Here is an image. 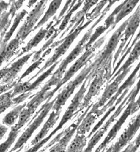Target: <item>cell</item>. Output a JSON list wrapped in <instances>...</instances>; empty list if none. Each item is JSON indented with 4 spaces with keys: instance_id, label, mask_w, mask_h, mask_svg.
<instances>
[{
    "instance_id": "obj_30",
    "label": "cell",
    "mask_w": 140,
    "mask_h": 152,
    "mask_svg": "<svg viewBox=\"0 0 140 152\" xmlns=\"http://www.w3.org/2000/svg\"><path fill=\"white\" fill-rule=\"evenodd\" d=\"M33 113L30 111V110L25 107L21 112L19 116V119H18L17 123L14 126L16 129L21 130V129L22 128L26 123L29 121Z\"/></svg>"
},
{
    "instance_id": "obj_31",
    "label": "cell",
    "mask_w": 140,
    "mask_h": 152,
    "mask_svg": "<svg viewBox=\"0 0 140 152\" xmlns=\"http://www.w3.org/2000/svg\"><path fill=\"white\" fill-rule=\"evenodd\" d=\"M13 18L12 14L9 11L3 12L0 17V34H1L4 31H7L9 25L11 23Z\"/></svg>"
},
{
    "instance_id": "obj_16",
    "label": "cell",
    "mask_w": 140,
    "mask_h": 152,
    "mask_svg": "<svg viewBox=\"0 0 140 152\" xmlns=\"http://www.w3.org/2000/svg\"><path fill=\"white\" fill-rule=\"evenodd\" d=\"M139 69H140V62L137 64L135 69L133 70L132 73L130 74V75L126 80V81L122 85H121V86L119 87V90H117V91L111 98V99L106 102V104H105V105L104 106H103L101 109H98L95 112L93 111V112L96 113L97 115H98V117H100L101 115H103V114L106 111V110H108L109 108L113 106L114 104V103L116 102V101L119 98V96L122 94V93L124 91V90H126L127 88H131L132 85L135 83V81L138 79L136 75L138 72L139 71Z\"/></svg>"
},
{
    "instance_id": "obj_35",
    "label": "cell",
    "mask_w": 140,
    "mask_h": 152,
    "mask_svg": "<svg viewBox=\"0 0 140 152\" xmlns=\"http://www.w3.org/2000/svg\"><path fill=\"white\" fill-rule=\"evenodd\" d=\"M78 0H67L66 3H65L64 7H63L62 10L61 11L60 14H59V16L58 17V20H61L62 18L63 17V16L64 15V14L66 13V12L68 10H70V9H71L74 6V4H75V3L77 2Z\"/></svg>"
},
{
    "instance_id": "obj_21",
    "label": "cell",
    "mask_w": 140,
    "mask_h": 152,
    "mask_svg": "<svg viewBox=\"0 0 140 152\" xmlns=\"http://www.w3.org/2000/svg\"><path fill=\"white\" fill-rule=\"evenodd\" d=\"M133 47H134L132 49V52H130V55L128 56V58H127V61L120 68H119V69L117 71L115 74L111 77L110 81H113L117 75L120 74L122 71L128 69L130 67H131V66H133V64L134 63V62L138 60L139 57L140 56V40H138L135 43Z\"/></svg>"
},
{
    "instance_id": "obj_15",
    "label": "cell",
    "mask_w": 140,
    "mask_h": 152,
    "mask_svg": "<svg viewBox=\"0 0 140 152\" xmlns=\"http://www.w3.org/2000/svg\"><path fill=\"white\" fill-rule=\"evenodd\" d=\"M134 102L135 101L128 102V104L127 106L126 109L122 113V115H121L120 118L116 121V124L113 126V128H112V129H111V131H109V132L108 133L104 140L102 142V143L96 149V151H104L110 142H111L115 139L118 132L120 131L121 128H122L128 117L130 115H132V110Z\"/></svg>"
},
{
    "instance_id": "obj_6",
    "label": "cell",
    "mask_w": 140,
    "mask_h": 152,
    "mask_svg": "<svg viewBox=\"0 0 140 152\" xmlns=\"http://www.w3.org/2000/svg\"><path fill=\"white\" fill-rule=\"evenodd\" d=\"M55 100L56 98L51 101H50V99L47 100L46 102L42 106L41 109L38 110L39 114L38 116L30 122L29 124L30 125L23 132L20 138L17 141L14 148L11 150V151L17 150L26 143V142L32 137L34 132L40 126L45 118L48 115L49 112L53 107Z\"/></svg>"
},
{
    "instance_id": "obj_43",
    "label": "cell",
    "mask_w": 140,
    "mask_h": 152,
    "mask_svg": "<svg viewBox=\"0 0 140 152\" xmlns=\"http://www.w3.org/2000/svg\"><path fill=\"white\" fill-rule=\"evenodd\" d=\"M8 71H9V68L7 67H6L0 70V80H2L5 77L8 72Z\"/></svg>"
},
{
    "instance_id": "obj_13",
    "label": "cell",
    "mask_w": 140,
    "mask_h": 152,
    "mask_svg": "<svg viewBox=\"0 0 140 152\" xmlns=\"http://www.w3.org/2000/svg\"><path fill=\"white\" fill-rule=\"evenodd\" d=\"M140 128V112L130 122L118 140L107 151H119L122 150L134 137Z\"/></svg>"
},
{
    "instance_id": "obj_8",
    "label": "cell",
    "mask_w": 140,
    "mask_h": 152,
    "mask_svg": "<svg viewBox=\"0 0 140 152\" xmlns=\"http://www.w3.org/2000/svg\"><path fill=\"white\" fill-rule=\"evenodd\" d=\"M92 70V66L91 64L86 66L75 79L70 82L67 86L65 87L62 92L56 97V100L52 107L54 110H62L63 106L65 105L67 100L71 97L79 85L82 83L83 82L86 80Z\"/></svg>"
},
{
    "instance_id": "obj_41",
    "label": "cell",
    "mask_w": 140,
    "mask_h": 152,
    "mask_svg": "<svg viewBox=\"0 0 140 152\" xmlns=\"http://www.w3.org/2000/svg\"><path fill=\"white\" fill-rule=\"evenodd\" d=\"M140 109V96L138 98V99L135 101L133 105L132 110V115H133L135 113H136L139 109Z\"/></svg>"
},
{
    "instance_id": "obj_39",
    "label": "cell",
    "mask_w": 140,
    "mask_h": 152,
    "mask_svg": "<svg viewBox=\"0 0 140 152\" xmlns=\"http://www.w3.org/2000/svg\"><path fill=\"white\" fill-rule=\"evenodd\" d=\"M30 94H31V92L23 93L21 94L19 96H17V98H13L14 105H17V104L23 102L24 100L27 99L28 97H29L30 96Z\"/></svg>"
},
{
    "instance_id": "obj_1",
    "label": "cell",
    "mask_w": 140,
    "mask_h": 152,
    "mask_svg": "<svg viewBox=\"0 0 140 152\" xmlns=\"http://www.w3.org/2000/svg\"><path fill=\"white\" fill-rule=\"evenodd\" d=\"M92 80V77L90 75V73L88 75V77L86 79V80L83 82L81 87L79 90V91L77 92V93L74 95L73 99H72L71 104L68 106L67 110L65 111L64 115L62 117V120H60L59 125L57 126L54 131H52L51 134L47 137L44 138L42 140H41L38 144H36L33 147L28 150V151H38L40 148H41L45 143H47L49 141V139H51V137L55 134L56 132H58L60 129H61L63 126L66 124V123L70 121L74 116L76 115L79 112L78 111V109L79 108L81 102L83 100L84 97V94L87 90V88L89 87V84L90 83V81Z\"/></svg>"
},
{
    "instance_id": "obj_42",
    "label": "cell",
    "mask_w": 140,
    "mask_h": 152,
    "mask_svg": "<svg viewBox=\"0 0 140 152\" xmlns=\"http://www.w3.org/2000/svg\"><path fill=\"white\" fill-rule=\"evenodd\" d=\"M8 130V128L3 125H0V140H1Z\"/></svg>"
},
{
    "instance_id": "obj_23",
    "label": "cell",
    "mask_w": 140,
    "mask_h": 152,
    "mask_svg": "<svg viewBox=\"0 0 140 152\" xmlns=\"http://www.w3.org/2000/svg\"><path fill=\"white\" fill-rule=\"evenodd\" d=\"M28 13L26 10H23L19 14H18L15 19H14V22L12 25V26L11 27L10 30L9 31L6 33V31H3L1 34V37H0V43L3 44H7L8 41L10 40L11 37H12V36L13 35L14 31H15V30L17 29V28L18 27V25H19L20 22L22 20V19L24 18V17L25 16V15H26V14Z\"/></svg>"
},
{
    "instance_id": "obj_44",
    "label": "cell",
    "mask_w": 140,
    "mask_h": 152,
    "mask_svg": "<svg viewBox=\"0 0 140 152\" xmlns=\"http://www.w3.org/2000/svg\"><path fill=\"white\" fill-rule=\"evenodd\" d=\"M38 0H30L29 2V4H28V7H32L37 1H38Z\"/></svg>"
},
{
    "instance_id": "obj_24",
    "label": "cell",
    "mask_w": 140,
    "mask_h": 152,
    "mask_svg": "<svg viewBox=\"0 0 140 152\" xmlns=\"http://www.w3.org/2000/svg\"><path fill=\"white\" fill-rule=\"evenodd\" d=\"M62 1L63 0H52V1L51 3L49 8L45 12L44 17L41 18V20L38 22V23L36 25V26L34 27V31L44 25L55 14V13L57 12L59 9L60 8Z\"/></svg>"
},
{
    "instance_id": "obj_32",
    "label": "cell",
    "mask_w": 140,
    "mask_h": 152,
    "mask_svg": "<svg viewBox=\"0 0 140 152\" xmlns=\"http://www.w3.org/2000/svg\"><path fill=\"white\" fill-rule=\"evenodd\" d=\"M32 83L30 82L27 81L23 83H17L15 86L12 89V96L14 98L17 94H21L23 93H26L28 88H29Z\"/></svg>"
},
{
    "instance_id": "obj_27",
    "label": "cell",
    "mask_w": 140,
    "mask_h": 152,
    "mask_svg": "<svg viewBox=\"0 0 140 152\" xmlns=\"http://www.w3.org/2000/svg\"><path fill=\"white\" fill-rule=\"evenodd\" d=\"M87 137L85 134H78L69 145L68 151H82L87 144Z\"/></svg>"
},
{
    "instance_id": "obj_25",
    "label": "cell",
    "mask_w": 140,
    "mask_h": 152,
    "mask_svg": "<svg viewBox=\"0 0 140 152\" xmlns=\"http://www.w3.org/2000/svg\"><path fill=\"white\" fill-rule=\"evenodd\" d=\"M128 91H129V88H127V89L125 90L122 93V94H121L120 96H119V98L116 101V102H115L114 105L108 109V110L106 112L105 115L101 118V120L97 123V124L93 128V129H92L90 132H89V134L88 135L87 138H90L101 126V125H103V123L105 122V120L109 116L111 113L113 112L116 109V107H117L118 104H119L121 102V101H122L124 99V98L125 97L126 95L128 94Z\"/></svg>"
},
{
    "instance_id": "obj_12",
    "label": "cell",
    "mask_w": 140,
    "mask_h": 152,
    "mask_svg": "<svg viewBox=\"0 0 140 152\" xmlns=\"http://www.w3.org/2000/svg\"><path fill=\"white\" fill-rule=\"evenodd\" d=\"M130 96V93H128L124 99L121 101L119 107L117 108L116 110L113 113L110 118L106 121L105 124L100 127L95 133L92 135V138L88 142L87 147L84 150L85 151H91L95 146L98 143V142L101 140V139L105 135L106 131H108L109 127L113 123L115 120L120 115V114L122 113V110L125 108V106H127V100L128 99Z\"/></svg>"
},
{
    "instance_id": "obj_40",
    "label": "cell",
    "mask_w": 140,
    "mask_h": 152,
    "mask_svg": "<svg viewBox=\"0 0 140 152\" xmlns=\"http://www.w3.org/2000/svg\"><path fill=\"white\" fill-rule=\"evenodd\" d=\"M17 82H13L12 83H6V84H4L3 85H1L0 86V94L3 93H5L6 91H7L8 90H9L10 89L14 88L15 85L17 84Z\"/></svg>"
},
{
    "instance_id": "obj_36",
    "label": "cell",
    "mask_w": 140,
    "mask_h": 152,
    "mask_svg": "<svg viewBox=\"0 0 140 152\" xmlns=\"http://www.w3.org/2000/svg\"><path fill=\"white\" fill-rule=\"evenodd\" d=\"M139 146H140V133L137 136V137L135 139V140L133 142H132L131 144H130L127 146V147L124 150V151H135L138 150Z\"/></svg>"
},
{
    "instance_id": "obj_10",
    "label": "cell",
    "mask_w": 140,
    "mask_h": 152,
    "mask_svg": "<svg viewBox=\"0 0 140 152\" xmlns=\"http://www.w3.org/2000/svg\"><path fill=\"white\" fill-rule=\"evenodd\" d=\"M101 14V15H100V18L97 20V22L92 26V27L87 31V32L85 34V35L83 36L82 39L78 42L77 45L75 47V48H74L70 52V53L68 55V56L66 58L62 61V62L61 63V64L59 66V68L54 73H53V75L57 76V77H59L61 78L63 77V75L65 73V71H66V69L67 68V66H68V64L70 63H71V62H73L74 60H76L77 57L83 51V50L85 49L86 44L90 39V37L92 35V33L93 32V28L96 26L97 25H98L99 23L101 21L102 19L103 18V17L105 15L102 14Z\"/></svg>"
},
{
    "instance_id": "obj_37",
    "label": "cell",
    "mask_w": 140,
    "mask_h": 152,
    "mask_svg": "<svg viewBox=\"0 0 140 152\" xmlns=\"http://www.w3.org/2000/svg\"><path fill=\"white\" fill-rule=\"evenodd\" d=\"M26 0H15V1H14V2L11 4V8L9 9V12L12 14L14 17L16 12L22 6L23 3Z\"/></svg>"
},
{
    "instance_id": "obj_26",
    "label": "cell",
    "mask_w": 140,
    "mask_h": 152,
    "mask_svg": "<svg viewBox=\"0 0 140 152\" xmlns=\"http://www.w3.org/2000/svg\"><path fill=\"white\" fill-rule=\"evenodd\" d=\"M27 103H24L21 105L15 107L14 109H13L11 111L9 112L8 113H7L3 119V123L4 125H6L8 126H13L17 118L19 117L20 114L22 110L26 107Z\"/></svg>"
},
{
    "instance_id": "obj_38",
    "label": "cell",
    "mask_w": 140,
    "mask_h": 152,
    "mask_svg": "<svg viewBox=\"0 0 140 152\" xmlns=\"http://www.w3.org/2000/svg\"><path fill=\"white\" fill-rule=\"evenodd\" d=\"M12 105H14L13 99L9 101L0 102V114H1L6 109H7L9 107H10Z\"/></svg>"
},
{
    "instance_id": "obj_34",
    "label": "cell",
    "mask_w": 140,
    "mask_h": 152,
    "mask_svg": "<svg viewBox=\"0 0 140 152\" xmlns=\"http://www.w3.org/2000/svg\"><path fill=\"white\" fill-rule=\"evenodd\" d=\"M44 58H43V57L41 56V58H40L38 60H36V61H34V63H33V64L30 66V67L26 69V71L22 75V76L20 77L19 80H18V82H20L23 79H24L25 77H26V76H27L28 75H29L31 72H32L33 71H34L37 68H38V66H39L42 63V62L43 61Z\"/></svg>"
},
{
    "instance_id": "obj_5",
    "label": "cell",
    "mask_w": 140,
    "mask_h": 152,
    "mask_svg": "<svg viewBox=\"0 0 140 152\" xmlns=\"http://www.w3.org/2000/svg\"><path fill=\"white\" fill-rule=\"evenodd\" d=\"M106 36L105 35L103 37H101L100 39H99L97 41H96V42L93 44V45H92L90 48L86 49V52L82 54V55L80 57V58L78 59L71 66L70 69L65 73V75L62 77V79L60 81V83L57 85V87H55V88L53 89V90L55 93L60 88V87L62 86V85H63L68 80H70L78 71H79L82 67H84V66H86L88 63V62L93 58V56H94L95 51L97 49H98L103 44L105 40Z\"/></svg>"
},
{
    "instance_id": "obj_28",
    "label": "cell",
    "mask_w": 140,
    "mask_h": 152,
    "mask_svg": "<svg viewBox=\"0 0 140 152\" xmlns=\"http://www.w3.org/2000/svg\"><path fill=\"white\" fill-rule=\"evenodd\" d=\"M59 63H60V61H57L54 64H52L51 67H49V69H48L46 71L43 72V74L42 75H41L40 77L37 79L33 83H31L30 86L29 87V88H28L26 92H31L32 91L37 89V88L40 86L41 82H43L47 77H48L49 75H51L52 74L53 71L54 70V69L56 68V66H57V64Z\"/></svg>"
},
{
    "instance_id": "obj_11",
    "label": "cell",
    "mask_w": 140,
    "mask_h": 152,
    "mask_svg": "<svg viewBox=\"0 0 140 152\" xmlns=\"http://www.w3.org/2000/svg\"><path fill=\"white\" fill-rule=\"evenodd\" d=\"M62 79V78L52 75L51 79L45 83L41 90L38 93L34 94L33 98L30 100V101L26 104V107L29 109L33 114L42 102L48 99L51 100L52 97L55 93L53 90H51V88L54 86L57 87L60 83Z\"/></svg>"
},
{
    "instance_id": "obj_3",
    "label": "cell",
    "mask_w": 140,
    "mask_h": 152,
    "mask_svg": "<svg viewBox=\"0 0 140 152\" xmlns=\"http://www.w3.org/2000/svg\"><path fill=\"white\" fill-rule=\"evenodd\" d=\"M128 21V18L119 27L118 29H117V30L112 35L107 44L98 55L96 60L91 63L92 66V73L96 71L102 66L109 62H112V60H113L114 52L123 37V33L125 29Z\"/></svg>"
},
{
    "instance_id": "obj_29",
    "label": "cell",
    "mask_w": 140,
    "mask_h": 152,
    "mask_svg": "<svg viewBox=\"0 0 140 152\" xmlns=\"http://www.w3.org/2000/svg\"><path fill=\"white\" fill-rule=\"evenodd\" d=\"M21 130L16 129L14 126L11 128L9 136L4 142L0 145V151H6L14 144Z\"/></svg>"
},
{
    "instance_id": "obj_7",
    "label": "cell",
    "mask_w": 140,
    "mask_h": 152,
    "mask_svg": "<svg viewBox=\"0 0 140 152\" xmlns=\"http://www.w3.org/2000/svg\"><path fill=\"white\" fill-rule=\"evenodd\" d=\"M140 25V5L137 7L135 13L128 18V21L125 29L123 33V37L121 39L120 46L116 52L113 58V68L115 63L118 60L120 55H123L127 50L130 44L133 39L135 32Z\"/></svg>"
},
{
    "instance_id": "obj_17",
    "label": "cell",
    "mask_w": 140,
    "mask_h": 152,
    "mask_svg": "<svg viewBox=\"0 0 140 152\" xmlns=\"http://www.w3.org/2000/svg\"><path fill=\"white\" fill-rule=\"evenodd\" d=\"M140 0H125L118 6L112 14L109 16L110 18L114 19V28L122 19L131 13L136 6Z\"/></svg>"
},
{
    "instance_id": "obj_14",
    "label": "cell",
    "mask_w": 140,
    "mask_h": 152,
    "mask_svg": "<svg viewBox=\"0 0 140 152\" xmlns=\"http://www.w3.org/2000/svg\"><path fill=\"white\" fill-rule=\"evenodd\" d=\"M132 67L133 66H131L128 69L122 71L120 74L117 75L114 79V80L107 85L100 99L98 100V102L92 105L90 110L91 111H95L98 109H100V107H102L105 105V104L117 91L119 88L120 83H122V82L125 79L127 75L129 73Z\"/></svg>"
},
{
    "instance_id": "obj_19",
    "label": "cell",
    "mask_w": 140,
    "mask_h": 152,
    "mask_svg": "<svg viewBox=\"0 0 140 152\" xmlns=\"http://www.w3.org/2000/svg\"><path fill=\"white\" fill-rule=\"evenodd\" d=\"M62 110H54L50 114L49 117L45 123L43 127L41 129V131L39 132V133L37 134L35 137L32 140L31 145H34L36 144H38L41 140H42L46 135L48 134L49 131L50 129L55 125L56 122L60 118V115L61 113Z\"/></svg>"
},
{
    "instance_id": "obj_22",
    "label": "cell",
    "mask_w": 140,
    "mask_h": 152,
    "mask_svg": "<svg viewBox=\"0 0 140 152\" xmlns=\"http://www.w3.org/2000/svg\"><path fill=\"white\" fill-rule=\"evenodd\" d=\"M99 117L96 113L89 111L86 114V115L83 118L77 129L78 134H86V133L90 132L92 125L94 124L95 121Z\"/></svg>"
},
{
    "instance_id": "obj_4",
    "label": "cell",
    "mask_w": 140,
    "mask_h": 152,
    "mask_svg": "<svg viewBox=\"0 0 140 152\" xmlns=\"http://www.w3.org/2000/svg\"><path fill=\"white\" fill-rule=\"evenodd\" d=\"M92 106V105L90 104L87 107L86 110L80 117H79L75 121L72 123L68 128L61 132L52 140H51L42 151L46 150L49 147H51L49 149L50 151H62L67 150V147L70 141L74 134V133L77 131L81 122L86 115V114L91 109Z\"/></svg>"
},
{
    "instance_id": "obj_18",
    "label": "cell",
    "mask_w": 140,
    "mask_h": 152,
    "mask_svg": "<svg viewBox=\"0 0 140 152\" xmlns=\"http://www.w3.org/2000/svg\"><path fill=\"white\" fill-rule=\"evenodd\" d=\"M33 53H30L29 54H27L23 56L20 59H18L14 63H13L10 67L9 68V71L5 77L2 79L1 83L6 84L12 83L14 82V79L16 78L18 74L20 72L23 66L25 64V63L28 61L31 56L33 55Z\"/></svg>"
},
{
    "instance_id": "obj_9",
    "label": "cell",
    "mask_w": 140,
    "mask_h": 152,
    "mask_svg": "<svg viewBox=\"0 0 140 152\" xmlns=\"http://www.w3.org/2000/svg\"><path fill=\"white\" fill-rule=\"evenodd\" d=\"M49 1V0H41L36 4L34 9L28 15L25 23L18 31L15 37L18 39H19L21 42H22L29 34L33 31L34 27L44 13L47 3Z\"/></svg>"
},
{
    "instance_id": "obj_20",
    "label": "cell",
    "mask_w": 140,
    "mask_h": 152,
    "mask_svg": "<svg viewBox=\"0 0 140 152\" xmlns=\"http://www.w3.org/2000/svg\"><path fill=\"white\" fill-rule=\"evenodd\" d=\"M54 22V20L51 21L48 24V25L46 26L45 28H41V29L39 31V32L35 35V36L33 38V39H32L29 42H28L26 45L25 47H23L22 51L19 53V54L17 55V56L15 57L14 60H15L17 58H19V57H21L24 53L29 52L33 48H34V47L38 45L42 41V40L44 39V38L45 37V36H46L47 33H48L49 29L50 28V27L53 25ZM14 60H12V62L14 61Z\"/></svg>"
},
{
    "instance_id": "obj_2",
    "label": "cell",
    "mask_w": 140,
    "mask_h": 152,
    "mask_svg": "<svg viewBox=\"0 0 140 152\" xmlns=\"http://www.w3.org/2000/svg\"><path fill=\"white\" fill-rule=\"evenodd\" d=\"M93 20V18H90L89 20L84 24V22H82L76 28L75 30H74L72 32H70L68 34V36L66 37H65L64 39H60L59 41H58L57 42L52 43L51 47H50V49H51L52 48H54V47L59 45L60 44H61L57 47V49H56V50H55L54 55H52V56L51 57V58H50L48 60V61H47L45 63V64H44L43 67L41 69H40V71L38 72H37L34 75H33V77L29 81L30 82L34 78H36L40 74L43 72L46 69H48L49 67H51V66L52 64H54L55 63L57 62L58 61V60L60 58V57L67 52V50L70 48V47L71 45V44H73L74 41L75 40L76 38L79 36L80 33L83 30H84L87 26H88L90 25V23L92 22Z\"/></svg>"
},
{
    "instance_id": "obj_33",
    "label": "cell",
    "mask_w": 140,
    "mask_h": 152,
    "mask_svg": "<svg viewBox=\"0 0 140 152\" xmlns=\"http://www.w3.org/2000/svg\"><path fill=\"white\" fill-rule=\"evenodd\" d=\"M6 44L0 43V66L10 60L14 55L6 49Z\"/></svg>"
}]
</instances>
